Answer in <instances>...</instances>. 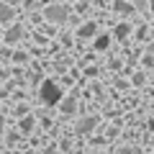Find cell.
<instances>
[{
  "label": "cell",
  "mask_w": 154,
  "mask_h": 154,
  "mask_svg": "<svg viewBox=\"0 0 154 154\" xmlns=\"http://www.w3.org/2000/svg\"><path fill=\"white\" fill-rule=\"evenodd\" d=\"M41 100H44L46 105H57L62 100V90L57 82H44L41 85Z\"/></svg>",
  "instance_id": "cell-1"
},
{
  "label": "cell",
  "mask_w": 154,
  "mask_h": 154,
  "mask_svg": "<svg viewBox=\"0 0 154 154\" xmlns=\"http://www.w3.org/2000/svg\"><path fill=\"white\" fill-rule=\"evenodd\" d=\"M46 18H49V21H54V23L67 21V8H62V5H51V8H46Z\"/></svg>",
  "instance_id": "cell-2"
},
{
  "label": "cell",
  "mask_w": 154,
  "mask_h": 154,
  "mask_svg": "<svg viewBox=\"0 0 154 154\" xmlns=\"http://www.w3.org/2000/svg\"><path fill=\"white\" fill-rule=\"evenodd\" d=\"M95 123H98V118H82V121L77 123V131H90Z\"/></svg>",
  "instance_id": "cell-3"
},
{
  "label": "cell",
  "mask_w": 154,
  "mask_h": 154,
  "mask_svg": "<svg viewBox=\"0 0 154 154\" xmlns=\"http://www.w3.org/2000/svg\"><path fill=\"white\" fill-rule=\"evenodd\" d=\"M11 18H13V8H11V5H0V21L8 23Z\"/></svg>",
  "instance_id": "cell-4"
},
{
  "label": "cell",
  "mask_w": 154,
  "mask_h": 154,
  "mask_svg": "<svg viewBox=\"0 0 154 154\" xmlns=\"http://www.w3.org/2000/svg\"><path fill=\"white\" fill-rule=\"evenodd\" d=\"M18 38H21V28H18V26L11 28V31L5 33V41H18Z\"/></svg>",
  "instance_id": "cell-5"
},
{
  "label": "cell",
  "mask_w": 154,
  "mask_h": 154,
  "mask_svg": "<svg viewBox=\"0 0 154 154\" xmlns=\"http://www.w3.org/2000/svg\"><path fill=\"white\" fill-rule=\"evenodd\" d=\"M62 108H64L67 113H75V108H77V103H75V98H67L64 103H62Z\"/></svg>",
  "instance_id": "cell-6"
},
{
  "label": "cell",
  "mask_w": 154,
  "mask_h": 154,
  "mask_svg": "<svg viewBox=\"0 0 154 154\" xmlns=\"http://www.w3.org/2000/svg\"><path fill=\"white\" fill-rule=\"evenodd\" d=\"M80 33H82V36H93V33H95V23H88V26H82V28H80Z\"/></svg>",
  "instance_id": "cell-7"
}]
</instances>
